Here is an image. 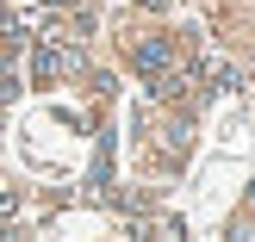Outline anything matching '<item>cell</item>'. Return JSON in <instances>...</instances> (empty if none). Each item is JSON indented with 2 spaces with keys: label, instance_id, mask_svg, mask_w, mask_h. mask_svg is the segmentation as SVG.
I'll use <instances>...</instances> for the list:
<instances>
[{
  "label": "cell",
  "instance_id": "obj_1",
  "mask_svg": "<svg viewBox=\"0 0 255 242\" xmlns=\"http://www.w3.org/2000/svg\"><path fill=\"white\" fill-rule=\"evenodd\" d=\"M81 69V56H69L62 44H50V37H31V75L37 81H56V75Z\"/></svg>",
  "mask_w": 255,
  "mask_h": 242
},
{
  "label": "cell",
  "instance_id": "obj_2",
  "mask_svg": "<svg viewBox=\"0 0 255 242\" xmlns=\"http://www.w3.org/2000/svg\"><path fill=\"white\" fill-rule=\"evenodd\" d=\"M168 62H174V44H168V37H143V44L131 50V69L137 75H162Z\"/></svg>",
  "mask_w": 255,
  "mask_h": 242
}]
</instances>
